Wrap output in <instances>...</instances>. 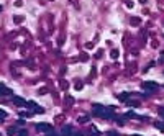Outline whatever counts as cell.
Instances as JSON below:
<instances>
[{"label":"cell","instance_id":"27","mask_svg":"<svg viewBox=\"0 0 164 136\" xmlns=\"http://www.w3.org/2000/svg\"><path fill=\"white\" fill-rule=\"evenodd\" d=\"M0 12H2V5H0Z\"/></svg>","mask_w":164,"mask_h":136},{"label":"cell","instance_id":"11","mask_svg":"<svg viewBox=\"0 0 164 136\" xmlns=\"http://www.w3.org/2000/svg\"><path fill=\"white\" fill-rule=\"evenodd\" d=\"M154 128H158V130L164 131V121H156V123H154Z\"/></svg>","mask_w":164,"mask_h":136},{"label":"cell","instance_id":"8","mask_svg":"<svg viewBox=\"0 0 164 136\" xmlns=\"http://www.w3.org/2000/svg\"><path fill=\"white\" fill-rule=\"evenodd\" d=\"M13 103H15L16 107H21V105H26V102L21 98V97H13Z\"/></svg>","mask_w":164,"mask_h":136},{"label":"cell","instance_id":"9","mask_svg":"<svg viewBox=\"0 0 164 136\" xmlns=\"http://www.w3.org/2000/svg\"><path fill=\"white\" fill-rule=\"evenodd\" d=\"M16 133H18V130H16L15 126H10V128L7 130V135H8V136H15Z\"/></svg>","mask_w":164,"mask_h":136},{"label":"cell","instance_id":"17","mask_svg":"<svg viewBox=\"0 0 164 136\" xmlns=\"http://www.w3.org/2000/svg\"><path fill=\"white\" fill-rule=\"evenodd\" d=\"M16 136H28V131L21 130V131H18V135H16Z\"/></svg>","mask_w":164,"mask_h":136},{"label":"cell","instance_id":"22","mask_svg":"<svg viewBox=\"0 0 164 136\" xmlns=\"http://www.w3.org/2000/svg\"><path fill=\"white\" fill-rule=\"evenodd\" d=\"M46 136H59V135H57L56 131H49V133H46Z\"/></svg>","mask_w":164,"mask_h":136},{"label":"cell","instance_id":"20","mask_svg":"<svg viewBox=\"0 0 164 136\" xmlns=\"http://www.w3.org/2000/svg\"><path fill=\"white\" fill-rule=\"evenodd\" d=\"M107 136H120V135H118L117 131H108V133H107Z\"/></svg>","mask_w":164,"mask_h":136},{"label":"cell","instance_id":"2","mask_svg":"<svg viewBox=\"0 0 164 136\" xmlns=\"http://www.w3.org/2000/svg\"><path fill=\"white\" fill-rule=\"evenodd\" d=\"M141 89H143V90H148V92H156L159 89V85L156 84V82L146 81V82H143V84H141Z\"/></svg>","mask_w":164,"mask_h":136},{"label":"cell","instance_id":"5","mask_svg":"<svg viewBox=\"0 0 164 136\" xmlns=\"http://www.w3.org/2000/svg\"><path fill=\"white\" fill-rule=\"evenodd\" d=\"M61 136H74V128L71 125H64L61 131Z\"/></svg>","mask_w":164,"mask_h":136},{"label":"cell","instance_id":"18","mask_svg":"<svg viewBox=\"0 0 164 136\" xmlns=\"http://www.w3.org/2000/svg\"><path fill=\"white\" fill-rule=\"evenodd\" d=\"M0 118H3V120L7 118V111H3L2 108H0Z\"/></svg>","mask_w":164,"mask_h":136},{"label":"cell","instance_id":"12","mask_svg":"<svg viewBox=\"0 0 164 136\" xmlns=\"http://www.w3.org/2000/svg\"><path fill=\"white\" fill-rule=\"evenodd\" d=\"M125 118H138V115H136L135 111H126V113H125Z\"/></svg>","mask_w":164,"mask_h":136},{"label":"cell","instance_id":"14","mask_svg":"<svg viewBox=\"0 0 164 136\" xmlns=\"http://www.w3.org/2000/svg\"><path fill=\"white\" fill-rule=\"evenodd\" d=\"M79 123H89V116H79Z\"/></svg>","mask_w":164,"mask_h":136},{"label":"cell","instance_id":"23","mask_svg":"<svg viewBox=\"0 0 164 136\" xmlns=\"http://www.w3.org/2000/svg\"><path fill=\"white\" fill-rule=\"evenodd\" d=\"M38 94H40V95H44V94H46V89H40V92H38Z\"/></svg>","mask_w":164,"mask_h":136},{"label":"cell","instance_id":"16","mask_svg":"<svg viewBox=\"0 0 164 136\" xmlns=\"http://www.w3.org/2000/svg\"><path fill=\"white\" fill-rule=\"evenodd\" d=\"M158 113H159V116H161V118H164V107H159Z\"/></svg>","mask_w":164,"mask_h":136},{"label":"cell","instance_id":"28","mask_svg":"<svg viewBox=\"0 0 164 136\" xmlns=\"http://www.w3.org/2000/svg\"><path fill=\"white\" fill-rule=\"evenodd\" d=\"M133 136H139V135H133Z\"/></svg>","mask_w":164,"mask_h":136},{"label":"cell","instance_id":"3","mask_svg":"<svg viewBox=\"0 0 164 136\" xmlns=\"http://www.w3.org/2000/svg\"><path fill=\"white\" fill-rule=\"evenodd\" d=\"M26 107H28V110H33V113H44V108H43V107H40L38 105V103H36V102H26Z\"/></svg>","mask_w":164,"mask_h":136},{"label":"cell","instance_id":"13","mask_svg":"<svg viewBox=\"0 0 164 136\" xmlns=\"http://www.w3.org/2000/svg\"><path fill=\"white\" fill-rule=\"evenodd\" d=\"M130 23H131V25H139V23H141V20H139L138 16H133V18L130 20Z\"/></svg>","mask_w":164,"mask_h":136},{"label":"cell","instance_id":"7","mask_svg":"<svg viewBox=\"0 0 164 136\" xmlns=\"http://www.w3.org/2000/svg\"><path fill=\"white\" fill-rule=\"evenodd\" d=\"M12 90L8 89V87H5L3 84H0V95H10Z\"/></svg>","mask_w":164,"mask_h":136},{"label":"cell","instance_id":"25","mask_svg":"<svg viewBox=\"0 0 164 136\" xmlns=\"http://www.w3.org/2000/svg\"><path fill=\"white\" fill-rule=\"evenodd\" d=\"M76 89H77V90H79V89H82V84H81V82H77V84H76Z\"/></svg>","mask_w":164,"mask_h":136},{"label":"cell","instance_id":"6","mask_svg":"<svg viewBox=\"0 0 164 136\" xmlns=\"http://www.w3.org/2000/svg\"><path fill=\"white\" fill-rule=\"evenodd\" d=\"M131 97V92H122V94H118L117 95V98L118 100H122V102H126Z\"/></svg>","mask_w":164,"mask_h":136},{"label":"cell","instance_id":"15","mask_svg":"<svg viewBox=\"0 0 164 136\" xmlns=\"http://www.w3.org/2000/svg\"><path fill=\"white\" fill-rule=\"evenodd\" d=\"M110 56H112V59H117V57H118V51H117V49H113L112 53H110Z\"/></svg>","mask_w":164,"mask_h":136},{"label":"cell","instance_id":"24","mask_svg":"<svg viewBox=\"0 0 164 136\" xmlns=\"http://www.w3.org/2000/svg\"><path fill=\"white\" fill-rule=\"evenodd\" d=\"M125 5L128 7V8H131V7H133V2H126V3H125Z\"/></svg>","mask_w":164,"mask_h":136},{"label":"cell","instance_id":"4","mask_svg":"<svg viewBox=\"0 0 164 136\" xmlns=\"http://www.w3.org/2000/svg\"><path fill=\"white\" fill-rule=\"evenodd\" d=\"M36 130L41 131V133H49V131H53V126L49 125V123H38V125H36Z\"/></svg>","mask_w":164,"mask_h":136},{"label":"cell","instance_id":"26","mask_svg":"<svg viewBox=\"0 0 164 136\" xmlns=\"http://www.w3.org/2000/svg\"><path fill=\"white\" fill-rule=\"evenodd\" d=\"M139 3H146V0H139Z\"/></svg>","mask_w":164,"mask_h":136},{"label":"cell","instance_id":"19","mask_svg":"<svg viewBox=\"0 0 164 136\" xmlns=\"http://www.w3.org/2000/svg\"><path fill=\"white\" fill-rule=\"evenodd\" d=\"M13 20H15V23H21V21H23V16H15Z\"/></svg>","mask_w":164,"mask_h":136},{"label":"cell","instance_id":"1","mask_svg":"<svg viewBox=\"0 0 164 136\" xmlns=\"http://www.w3.org/2000/svg\"><path fill=\"white\" fill-rule=\"evenodd\" d=\"M94 115L98 116V118H103V120H113V118H117L115 116V113H113V107H103L100 105V103H95L92 108Z\"/></svg>","mask_w":164,"mask_h":136},{"label":"cell","instance_id":"10","mask_svg":"<svg viewBox=\"0 0 164 136\" xmlns=\"http://www.w3.org/2000/svg\"><path fill=\"white\" fill-rule=\"evenodd\" d=\"M126 105L131 107V108H136V107H139V103H138V102H133V100H130V98H128V100H126Z\"/></svg>","mask_w":164,"mask_h":136},{"label":"cell","instance_id":"21","mask_svg":"<svg viewBox=\"0 0 164 136\" xmlns=\"http://www.w3.org/2000/svg\"><path fill=\"white\" fill-rule=\"evenodd\" d=\"M20 115L23 116V118H28V116H31V113H26V111H21Z\"/></svg>","mask_w":164,"mask_h":136}]
</instances>
